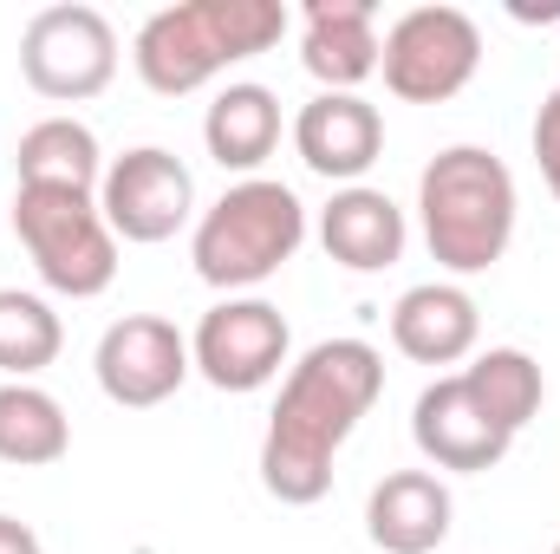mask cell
Segmentation results:
<instances>
[{
	"label": "cell",
	"mask_w": 560,
	"mask_h": 554,
	"mask_svg": "<svg viewBox=\"0 0 560 554\" xmlns=\"http://www.w3.org/2000/svg\"><path fill=\"white\" fill-rule=\"evenodd\" d=\"M555 554H560V542H555Z\"/></svg>",
	"instance_id": "24"
},
{
	"label": "cell",
	"mask_w": 560,
	"mask_h": 554,
	"mask_svg": "<svg viewBox=\"0 0 560 554\" xmlns=\"http://www.w3.org/2000/svg\"><path fill=\"white\" fill-rule=\"evenodd\" d=\"M293 150H300V163L313 176L352 189L385 150V118L359 92H313L300 105V118H293Z\"/></svg>",
	"instance_id": "12"
},
{
	"label": "cell",
	"mask_w": 560,
	"mask_h": 554,
	"mask_svg": "<svg viewBox=\"0 0 560 554\" xmlns=\"http://www.w3.org/2000/svg\"><path fill=\"white\" fill-rule=\"evenodd\" d=\"M98 209H105V222H112L118 242L156 249V242H170L196 216V176H189V163L176 150L138 143V150H125V157L105 163Z\"/></svg>",
	"instance_id": "9"
},
{
	"label": "cell",
	"mask_w": 560,
	"mask_h": 554,
	"mask_svg": "<svg viewBox=\"0 0 560 554\" xmlns=\"http://www.w3.org/2000/svg\"><path fill=\"white\" fill-rule=\"evenodd\" d=\"M450 522H456V503H450V483L436 470H392L365 496V535H372V549H385V554L443 549Z\"/></svg>",
	"instance_id": "15"
},
{
	"label": "cell",
	"mask_w": 560,
	"mask_h": 554,
	"mask_svg": "<svg viewBox=\"0 0 560 554\" xmlns=\"http://www.w3.org/2000/svg\"><path fill=\"white\" fill-rule=\"evenodd\" d=\"M482 339V307L456 280H423L405 287L392 307V346L411 366H463Z\"/></svg>",
	"instance_id": "13"
},
{
	"label": "cell",
	"mask_w": 560,
	"mask_h": 554,
	"mask_svg": "<svg viewBox=\"0 0 560 554\" xmlns=\"http://www.w3.org/2000/svg\"><path fill=\"white\" fill-rule=\"evenodd\" d=\"M13 170H20V183H46V189H98L105 150L92 138V125H79V118H39L13 150Z\"/></svg>",
	"instance_id": "19"
},
{
	"label": "cell",
	"mask_w": 560,
	"mask_h": 554,
	"mask_svg": "<svg viewBox=\"0 0 560 554\" xmlns=\"http://www.w3.org/2000/svg\"><path fill=\"white\" fill-rule=\"evenodd\" d=\"M411 437H418L423 463L430 470H456V476H482L509 457V430L482 412V399L463 385V372L430 379L411 405Z\"/></svg>",
	"instance_id": "11"
},
{
	"label": "cell",
	"mask_w": 560,
	"mask_h": 554,
	"mask_svg": "<svg viewBox=\"0 0 560 554\" xmlns=\"http://www.w3.org/2000/svg\"><path fill=\"white\" fill-rule=\"evenodd\" d=\"M418 216L443 275H489L515 242V176L482 143H450L423 163Z\"/></svg>",
	"instance_id": "3"
},
{
	"label": "cell",
	"mask_w": 560,
	"mask_h": 554,
	"mask_svg": "<svg viewBox=\"0 0 560 554\" xmlns=\"http://www.w3.org/2000/svg\"><path fill=\"white\" fill-rule=\"evenodd\" d=\"M92 372H98V392L112 405L150 412V405L176 399L196 366H189V339L176 333V320H163V313H125V320H112L98 333Z\"/></svg>",
	"instance_id": "10"
},
{
	"label": "cell",
	"mask_w": 560,
	"mask_h": 554,
	"mask_svg": "<svg viewBox=\"0 0 560 554\" xmlns=\"http://www.w3.org/2000/svg\"><path fill=\"white\" fill-rule=\"evenodd\" d=\"M13 235L33 262V275L66 300H98L118 280V235L98 209V189H13Z\"/></svg>",
	"instance_id": "5"
},
{
	"label": "cell",
	"mask_w": 560,
	"mask_h": 554,
	"mask_svg": "<svg viewBox=\"0 0 560 554\" xmlns=\"http://www.w3.org/2000/svg\"><path fill=\"white\" fill-rule=\"evenodd\" d=\"M300 66L319 79V92H359L378 72V13H372V0H306Z\"/></svg>",
	"instance_id": "14"
},
{
	"label": "cell",
	"mask_w": 560,
	"mask_h": 554,
	"mask_svg": "<svg viewBox=\"0 0 560 554\" xmlns=\"http://www.w3.org/2000/svg\"><path fill=\"white\" fill-rule=\"evenodd\" d=\"M385 392V359L365 339H319L280 379L261 437V489L287 509H313L332 489V457Z\"/></svg>",
	"instance_id": "1"
},
{
	"label": "cell",
	"mask_w": 560,
	"mask_h": 554,
	"mask_svg": "<svg viewBox=\"0 0 560 554\" xmlns=\"http://www.w3.org/2000/svg\"><path fill=\"white\" fill-rule=\"evenodd\" d=\"M482 66V26L463 7H411L378 39L385 92L405 105H443L456 99Z\"/></svg>",
	"instance_id": "6"
},
{
	"label": "cell",
	"mask_w": 560,
	"mask_h": 554,
	"mask_svg": "<svg viewBox=\"0 0 560 554\" xmlns=\"http://www.w3.org/2000/svg\"><path fill=\"white\" fill-rule=\"evenodd\" d=\"M0 554H46V549H39V535L20 516H0Z\"/></svg>",
	"instance_id": "23"
},
{
	"label": "cell",
	"mask_w": 560,
	"mask_h": 554,
	"mask_svg": "<svg viewBox=\"0 0 560 554\" xmlns=\"http://www.w3.org/2000/svg\"><path fill=\"white\" fill-rule=\"evenodd\" d=\"M287 313L261 293H229L215 300L196 333H189V366L215 385V392H261L275 385L280 366H287Z\"/></svg>",
	"instance_id": "8"
},
{
	"label": "cell",
	"mask_w": 560,
	"mask_h": 554,
	"mask_svg": "<svg viewBox=\"0 0 560 554\" xmlns=\"http://www.w3.org/2000/svg\"><path fill=\"white\" fill-rule=\"evenodd\" d=\"M293 13L280 0H176L156 7L131 39V66L156 99H189L229 66L280 46Z\"/></svg>",
	"instance_id": "2"
},
{
	"label": "cell",
	"mask_w": 560,
	"mask_h": 554,
	"mask_svg": "<svg viewBox=\"0 0 560 554\" xmlns=\"http://www.w3.org/2000/svg\"><path fill=\"white\" fill-rule=\"evenodd\" d=\"M463 385L482 399V412L495 417L509 437H522L528 417H541V399H548V379H541V366H535L522 346H489V353H476V366H463Z\"/></svg>",
	"instance_id": "20"
},
{
	"label": "cell",
	"mask_w": 560,
	"mask_h": 554,
	"mask_svg": "<svg viewBox=\"0 0 560 554\" xmlns=\"http://www.w3.org/2000/svg\"><path fill=\"white\" fill-rule=\"evenodd\" d=\"M528 138H535V163H541V176H548V189H555V203H560V92L541 99Z\"/></svg>",
	"instance_id": "22"
},
{
	"label": "cell",
	"mask_w": 560,
	"mask_h": 554,
	"mask_svg": "<svg viewBox=\"0 0 560 554\" xmlns=\"http://www.w3.org/2000/svg\"><path fill=\"white\" fill-rule=\"evenodd\" d=\"M405 209L372 189V183H352V189H332V203L319 209V249L352 268V275H378L405 255Z\"/></svg>",
	"instance_id": "16"
},
{
	"label": "cell",
	"mask_w": 560,
	"mask_h": 554,
	"mask_svg": "<svg viewBox=\"0 0 560 554\" xmlns=\"http://www.w3.org/2000/svg\"><path fill=\"white\" fill-rule=\"evenodd\" d=\"M59 346H66V326H59L52 300L0 287V372L7 379H33V372H46L59 359Z\"/></svg>",
	"instance_id": "21"
},
{
	"label": "cell",
	"mask_w": 560,
	"mask_h": 554,
	"mask_svg": "<svg viewBox=\"0 0 560 554\" xmlns=\"http://www.w3.org/2000/svg\"><path fill=\"white\" fill-rule=\"evenodd\" d=\"M202 143H209V157H215L222 170L255 176L280 143V99L268 85H255V79L222 85V92L209 99V112H202Z\"/></svg>",
	"instance_id": "17"
},
{
	"label": "cell",
	"mask_w": 560,
	"mask_h": 554,
	"mask_svg": "<svg viewBox=\"0 0 560 554\" xmlns=\"http://www.w3.org/2000/svg\"><path fill=\"white\" fill-rule=\"evenodd\" d=\"M20 79L52 105H85L118 79V33L98 7H39L20 33Z\"/></svg>",
	"instance_id": "7"
},
{
	"label": "cell",
	"mask_w": 560,
	"mask_h": 554,
	"mask_svg": "<svg viewBox=\"0 0 560 554\" xmlns=\"http://www.w3.org/2000/svg\"><path fill=\"white\" fill-rule=\"evenodd\" d=\"M306 242V203L275 176H242L229 183L189 235V262L215 293H248L275 280Z\"/></svg>",
	"instance_id": "4"
},
{
	"label": "cell",
	"mask_w": 560,
	"mask_h": 554,
	"mask_svg": "<svg viewBox=\"0 0 560 554\" xmlns=\"http://www.w3.org/2000/svg\"><path fill=\"white\" fill-rule=\"evenodd\" d=\"M555 92H560V85H555Z\"/></svg>",
	"instance_id": "25"
},
{
	"label": "cell",
	"mask_w": 560,
	"mask_h": 554,
	"mask_svg": "<svg viewBox=\"0 0 560 554\" xmlns=\"http://www.w3.org/2000/svg\"><path fill=\"white\" fill-rule=\"evenodd\" d=\"M72 450V417L52 392H39L33 379H7L0 385V463L13 470H46Z\"/></svg>",
	"instance_id": "18"
}]
</instances>
